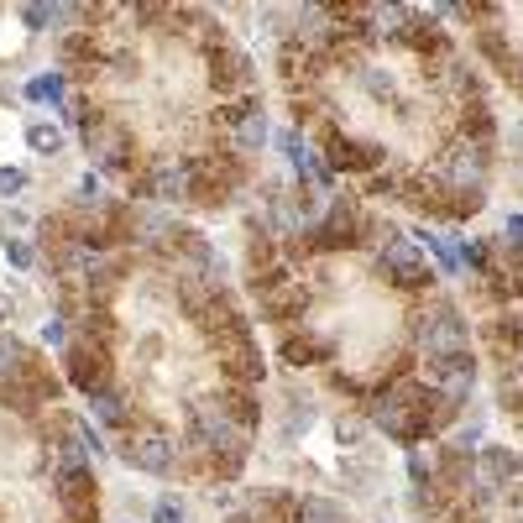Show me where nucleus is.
Instances as JSON below:
<instances>
[{
	"instance_id": "11",
	"label": "nucleus",
	"mask_w": 523,
	"mask_h": 523,
	"mask_svg": "<svg viewBox=\"0 0 523 523\" xmlns=\"http://www.w3.org/2000/svg\"><path fill=\"white\" fill-rule=\"evenodd\" d=\"M476 476H487L497 492H513L523 482V456L513 445H482L476 450Z\"/></svg>"
},
{
	"instance_id": "29",
	"label": "nucleus",
	"mask_w": 523,
	"mask_h": 523,
	"mask_svg": "<svg viewBox=\"0 0 523 523\" xmlns=\"http://www.w3.org/2000/svg\"><path fill=\"white\" fill-rule=\"evenodd\" d=\"M356 79L367 84V95H372V100H393V95H398V79H393V74H382V68H372V63L361 68Z\"/></svg>"
},
{
	"instance_id": "38",
	"label": "nucleus",
	"mask_w": 523,
	"mask_h": 523,
	"mask_svg": "<svg viewBox=\"0 0 523 523\" xmlns=\"http://www.w3.org/2000/svg\"><path fill=\"white\" fill-rule=\"evenodd\" d=\"M225 523H257V518H252V513L241 508V513H231V518H225Z\"/></svg>"
},
{
	"instance_id": "23",
	"label": "nucleus",
	"mask_w": 523,
	"mask_h": 523,
	"mask_svg": "<svg viewBox=\"0 0 523 523\" xmlns=\"http://www.w3.org/2000/svg\"><path fill=\"white\" fill-rule=\"evenodd\" d=\"M89 414H95L100 424H110V429H126V424H131V414H126V398H121L116 388H105V393H95V398H89Z\"/></svg>"
},
{
	"instance_id": "25",
	"label": "nucleus",
	"mask_w": 523,
	"mask_h": 523,
	"mask_svg": "<svg viewBox=\"0 0 523 523\" xmlns=\"http://www.w3.org/2000/svg\"><path fill=\"white\" fill-rule=\"evenodd\" d=\"M27 147L42 152V157H58V152H63V126H53V121H32V126H27Z\"/></svg>"
},
{
	"instance_id": "32",
	"label": "nucleus",
	"mask_w": 523,
	"mask_h": 523,
	"mask_svg": "<svg viewBox=\"0 0 523 523\" xmlns=\"http://www.w3.org/2000/svg\"><path fill=\"white\" fill-rule=\"evenodd\" d=\"M42 346H68V320H63V314H53V320L48 325H42Z\"/></svg>"
},
{
	"instance_id": "4",
	"label": "nucleus",
	"mask_w": 523,
	"mask_h": 523,
	"mask_svg": "<svg viewBox=\"0 0 523 523\" xmlns=\"http://www.w3.org/2000/svg\"><path fill=\"white\" fill-rule=\"evenodd\" d=\"M377 267H382V278H388L393 288H403V293H424L429 283H440L435 267L424 262L419 241H393V246H382V252H377Z\"/></svg>"
},
{
	"instance_id": "36",
	"label": "nucleus",
	"mask_w": 523,
	"mask_h": 523,
	"mask_svg": "<svg viewBox=\"0 0 523 523\" xmlns=\"http://www.w3.org/2000/svg\"><path fill=\"white\" fill-rule=\"evenodd\" d=\"M503 246H523V215H508L503 220Z\"/></svg>"
},
{
	"instance_id": "26",
	"label": "nucleus",
	"mask_w": 523,
	"mask_h": 523,
	"mask_svg": "<svg viewBox=\"0 0 523 523\" xmlns=\"http://www.w3.org/2000/svg\"><path fill=\"white\" fill-rule=\"evenodd\" d=\"M482 204H487L482 189H450V199H445V220H471V215H482Z\"/></svg>"
},
{
	"instance_id": "8",
	"label": "nucleus",
	"mask_w": 523,
	"mask_h": 523,
	"mask_svg": "<svg viewBox=\"0 0 523 523\" xmlns=\"http://www.w3.org/2000/svg\"><path fill=\"white\" fill-rule=\"evenodd\" d=\"M126 466H136V471H147V476H173L178 471V456H184V450H178L163 429H136V435L126 440Z\"/></svg>"
},
{
	"instance_id": "24",
	"label": "nucleus",
	"mask_w": 523,
	"mask_h": 523,
	"mask_svg": "<svg viewBox=\"0 0 523 523\" xmlns=\"http://www.w3.org/2000/svg\"><path fill=\"white\" fill-rule=\"evenodd\" d=\"M53 466H58V476H79V471H95V466H89V450H84L74 435H63V440L53 445Z\"/></svg>"
},
{
	"instance_id": "1",
	"label": "nucleus",
	"mask_w": 523,
	"mask_h": 523,
	"mask_svg": "<svg viewBox=\"0 0 523 523\" xmlns=\"http://www.w3.org/2000/svg\"><path fill=\"white\" fill-rule=\"evenodd\" d=\"M414 340H419V356L435 361V356H466L471 351V320L456 309L435 299L424 314H414Z\"/></svg>"
},
{
	"instance_id": "14",
	"label": "nucleus",
	"mask_w": 523,
	"mask_h": 523,
	"mask_svg": "<svg viewBox=\"0 0 523 523\" xmlns=\"http://www.w3.org/2000/svg\"><path fill=\"white\" fill-rule=\"evenodd\" d=\"M278 356L288 361V367H325V361L335 356V340L330 335H299V330H293V335H283V346H278Z\"/></svg>"
},
{
	"instance_id": "31",
	"label": "nucleus",
	"mask_w": 523,
	"mask_h": 523,
	"mask_svg": "<svg viewBox=\"0 0 523 523\" xmlns=\"http://www.w3.org/2000/svg\"><path fill=\"white\" fill-rule=\"evenodd\" d=\"M152 523H184V497H157V508H152Z\"/></svg>"
},
{
	"instance_id": "9",
	"label": "nucleus",
	"mask_w": 523,
	"mask_h": 523,
	"mask_svg": "<svg viewBox=\"0 0 523 523\" xmlns=\"http://www.w3.org/2000/svg\"><path fill=\"white\" fill-rule=\"evenodd\" d=\"M215 356H220V377L231 382V388H257V382L267 377V356H262V346L252 335L246 340H220Z\"/></svg>"
},
{
	"instance_id": "33",
	"label": "nucleus",
	"mask_w": 523,
	"mask_h": 523,
	"mask_svg": "<svg viewBox=\"0 0 523 523\" xmlns=\"http://www.w3.org/2000/svg\"><path fill=\"white\" fill-rule=\"evenodd\" d=\"M6 262H11V267H37V252H32L27 241L11 236V241H6Z\"/></svg>"
},
{
	"instance_id": "12",
	"label": "nucleus",
	"mask_w": 523,
	"mask_h": 523,
	"mask_svg": "<svg viewBox=\"0 0 523 523\" xmlns=\"http://www.w3.org/2000/svg\"><path fill=\"white\" fill-rule=\"evenodd\" d=\"M403 48H414V53H424V58H450V32L440 27V16L435 11H414V21H408V32L398 37Z\"/></svg>"
},
{
	"instance_id": "6",
	"label": "nucleus",
	"mask_w": 523,
	"mask_h": 523,
	"mask_svg": "<svg viewBox=\"0 0 523 523\" xmlns=\"http://www.w3.org/2000/svg\"><path fill=\"white\" fill-rule=\"evenodd\" d=\"M382 163H388V152L377 142H356V136L325 126V168L330 173H382Z\"/></svg>"
},
{
	"instance_id": "20",
	"label": "nucleus",
	"mask_w": 523,
	"mask_h": 523,
	"mask_svg": "<svg viewBox=\"0 0 523 523\" xmlns=\"http://www.w3.org/2000/svg\"><path fill=\"white\" fill-rule=\"evenodd\" d=\"M68 84H74V79H68L63 74V68H48V74H37V79H27V100H37V105H63L68 100Z\"/></svg>"
},
{
	"instance_id": "27",
	"label": "nucleus",
	"mask_w": 523,
	"mask_h": 523,
	"mask_svg": "<svg viewBox=\"0 0 523 523\" xmlns=\"http://www.w3.org/2000/svg\"><path fill=\"white\" fill-rule=\"evenodd\" d=\"M299 523H346V508L330 503V497H309L304 513H299Z\"/></svg>"
},
{
	"instance_id": "7",
	"label": "nucleus",
	"mask_w": 523,
	"mask_h": 523,
	"mask_svg": "<svg viewBox=\"0 0 523 523\" xmlns=\"http://www.w3.org/2000/svg\"><path fill=\"white\" fill-rule=\"evenodd\" d=\"M257 68H252V58H246L241 48H215L210 53V84H215V95L220 100H246V95H257Z\"/></svg>"
},
{
	"instance_id": "22",
	"label": "nucleus",
	"mask_w": 523,
	"mask_h": 523,
	"mask_svg": "<svg viewBox=\"0 0 523 523\" xmlns=\"http://www.w3.org/2000/svg\"><path fill=\"white\" fill-rule=\"evenodd\" d=\"M408 476L414 487H429L440 476V445H408Z\"/></svg>"
},
{
	"instance_id": "37",
	"label": "nucleus",
	"mask_w": 523,
	"mask_h": 523,
	"mask_svg": "<svg viewBox=\"0 0 523 523\" xmlns=\"http://www.w3.org/2000/svg\"><path fill=\"white\" fill-rule=\"evenodd\" d=\"M513 523H523V482H518V492H513Z\"/></svg>"
},
{
	"instance_id": "39",
	"label": "nucleus",
	"mask_w": 523,
	"mask_h": 523,
	"mask_svg": "<svg viewBox=\"0 0 523 523\" xmlns=\"http://www.w3.org/2000/svg\"><path fill=\"white\" fill-rule=\"evenodd\" d=\"M461 523H482V518H476V513H461Z\"/></svg>"
},
{
	"instance_id": "18",
	"label": "nucleus",
	"mask_w": 523,
	"mask_h": 523,
	"mask_svg": "<svg viewBox=\"0 0 523 523\" xmlns=\"http://www.w3.org/2000/svg\"><path fill=\"white\" fill-rule=\"evenodd\" d=\"M456 136H466V142H482V147H492V142H497V121H492V105H487V100H466V105H461V126H456Z\"/></svg>"
},
{
	"instance_id": "5",
	"label": "nucleus",
	"mask_w": 523,
	"mask_h": 523,
	"mask_svg": "<svg viewBox=\"0 0 523 523\" xmlns=\"http://www.w3.org/2000/svg\"><path fill=\"white\" fill-rule=\"evenodd\" d=\"M84 147H89V157H95L105 173H126V168L136 163L131 131H126L121 121H105V116H95V121L84 126Z\"/></svg>"
},
{
	"instance_id": "15",
	"label": "nucleus",
	"mask_w": 523,
	"mask_h": 523,
	"mask_svg": "<svg viewBox=\"0 0 523 523\" xmlns=\"http://www.w3.org/2000/svg\"><path fill=\"white\" fill-rule=\"evenodd\" d=\"M252 513L257 523H299V513H304V503L299 497H293L288 487H262L257 497H252Z\"/></svg>"
},
{
	"instance_id": "30",
	"label": "nucleus",
	"mask_w": 523,
	"mask_h": 523,
	"mask_svg": "<svg viewBox=\"0 0 523 523\" xmlns=\"http://www.w3.org/2000/svg\"><path fill=\"white\" fill-rule=\"evenodd\" d=\"M21 27H27V32H48L53 27V6H42V0H37V6H21Z\"/></svg>"
},
{
	"instance_id": "10",
	"label": "nucleus",
	"mask_w": 523,
	"mask_h": 523,
	"mask_svg": "<svg viewBox=\"0 0 523 523\" xmlns=\"http://www.w3.org/2000/svg\"><path fill=\"white\" fill-rule=\"evenodd\" d=\"M424 372H429V388H435L445 403H466L471 388H476V356H435V361H424Z\"/></svg>"
},
{
	"instance_id": "17",
	"label": "nucleus",
	"mask_w": 523,
	"mask_h": 523,
	"mask_svg": "<svg viewBox=\"0 0 523 523\" xmlns=\"http://www.w3.org/2000/svg\"><path fill=\"white\" fill-rule=\"evenodd\" d=\"M215 403H220V414H225V419H236L241 429H257V424H262L257 388H231V382H225V388L215 393Z\"/></svg>"
},
{
	"instance_id": "2",
	"label": "nucleus",
	"mask_w": 523,
	"mask_h": 523,
	"mask_svg": "<svg viewBox=\"0 0 523 523\" xmlns=\"http://www.w3.org/2000/svg\"><path fill=\"white\" fill-rule=\"evenodd\" d=\"M252 293H257V304H262V320H272V325H299L304 314H309V299H314V293L304 288V278H293L288 262L257 272Z\"/></svg>"
},
{
	"instance_id": "34",
	"label": "nucleus",
	"mask_w": 523,
	"mask_h": 523,
	"mask_svg": "<svg viewBox=\"0 0 523 523\" xmlns=\"http://www.w3.org/2000/svg\"><path fill=\"white\" fill-rule=\"evenodd\" d=\"M21 189H27V173H21V168H0V199H16Z\"/></svg>"
},
{
	"instance_id": "19",
	"label": "nucleus",
	"mask_w": 523,
	"mask_h": 523,
	"mask_svg": "<svg viewBox=\"0 0 523 523\" xmlns=\"http://www.w3.org/2000/svg\"><path fill=\"white\" fill-rule=\"evenodd\" d=\"M476 53H482L492 68H503V74H508V68H513V42H508V32L503 27H497V21H487V27H476Z\"/></svg>"
},
{
	"instance_id": "21",
	"label": "nucleus",
	"mask_w": 523,
	"mask_h": 523,
	"mask_svg": "<svg viewBox=\"0 0 523 523\" xmlns=\"http://www.w3.org/2000/svg\"><path fill=\"white\" fill-rule=\"evenodd\" d=\"M27 367H32V351L21 346L16 335H0V388H6V382H21Z\"/></svg>"
},
{
	"instance_id": "13",
	"label": "nucleus",
	"mask_w": 523,
	"mask_h": 523,
	"mask_svg": "<svg viewBox=\"0 0 523 523\" xmlns=\"http://www.w3.org/2000/svg\"><path fill=\"white\" fill-rule=\"evenodd\" d=\"M476 335H482L487 351H492L497 361H508V367L523 356V320H518V314H497V320L476 325Z\"/></svg>"
},
{
	"instance_id": "16",
	"label": "nucleus",
	"mask_w": 523,
	"mask_h": 523,
	"mask_svg": "<svg viewBox=\"0 0 523 523\" xmlns=\"http://www.w3.org/2000/svg\"><path fill=\"white\" fill-rule=\"evenodd\" d=\"M267 142H272V121H267V110H262V100H257V105L231 126V147H236V157H257Z\"/></svg>"
},
{
	"instance_id": "3",
	"label": "nucleus",
	"mask_w": 523,
	"mask_h": 523,
	"mask_svg": "<svg viewBox=\"0 0 523 523\" xmlns=\"http://www.w3.org/2000/svg\"><path fill=\"white\" fill-rule=\"evenodd\" d=\"M63 377L74 382V388H79L84 398L105 393V388H110V377H116V361H110V346H100V340H89V335L68 340V346H63Z\"/></svg>"
},
{
	"instance_id": "28",
	"label": "nucleus",
	"mask_w": 523,
	"mask_h": 523,
	"mask_svg": "<svg viewBox=\"0 0 523 523\" xmlns=\"http://www.w3.org/2000/svg\"><path fill=\"white\" fill-rule=\"evenodd\" d=\"M456 257H461V267L482 272V278L492 272V246H487V241H461V246H456Z\"/></svg>"
},
{
	"instance_id": "35",
	"label": "nucleus",
	"mask_w": 523,
	"mask_h": 523,
	"mask_svg": "<svg viewBox=\"0 0 523 523\" xmlns=\"http://www.w3.org/2000/svg\"><path fill=\"white\" fill-rule=\"evenodd\" d=\"M335 435H340V445H361L367 424H361V419H340V424H335Z\"/></svg>"
}]
</instances>
